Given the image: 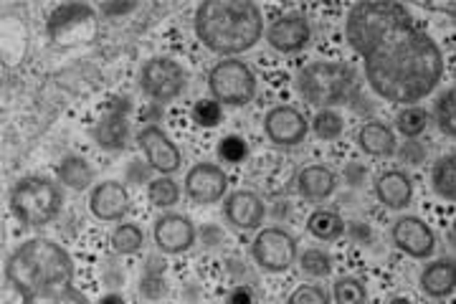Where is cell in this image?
Instances as JSON below:
<instances>
[{
  "mask_svg": "<svg viewBox=\"0 0 456 304\" xmlns=\"http://www.w3.org/2000/svg\"><path fill=\"white\" fill-rule=\"evenodd\" d=\"M345 38L362 62V74L375 96L411 107L436 92L444 79V53L416 26L401 3L365 0L345 18Z\"/></svg>",
  "mask_w": 456,
  "mask_h": 304,
  "instance_id": "obj_1",
  "label": "cell"
},
{
  "mask_svg": "<svg viewBox=\"0 0 456 304\" xmlns=\"http://www.w3.org/2000/svg\"><path fill=\"white\" fill-rule=\"evenodd\" d=\"M193 26L198 41L224 59L251 51L266 31L261 8L251 0H203L196 8Z\"/></svg>",
  "mask_w": 456,
  "mask_h": 304,
  "instance_id": "obj_2",
  "label": "cell"
},
{
  "mask_svg": "<svg viewBox=\"0 0 456 304\" xmlns=\"http://www.w3.org/2000/svg\"><path fill=\"white\" fill-rule=\"evenodd\" d=\"M5 279L20 297L66 287L74 279V259L56 241L26 239L5 259Z\"/></svg>",
  "mask_w": 456,
  "mask_h": 304,
  "instance_id": "obj_3",
  "label": "cell"
},
{
  "mask_svg": "<svg viewBox=\"0 0 456 304\" xmlns=\"http://www.w3.org/2000/svg\"><path fill=\"white\" fill-rule=\"evenodd\" d=\"M297 92L314 110H338L358 94L355 71L345 62H312L297 74Z\"/></svg>",
  "mask_w": 456,
  "mask_h": 304,
  "instance_id": "obj_4",
  "label": "cell"
},
{
  "mask_svg": "<svg viewBox=\"0 0 456 304\" xmlns=\"http://www.w3.org/2000/svg\"><path fill=\"white\" fill-rule=\"evenodd\" d=\"M11 213L26 228H44L59 218L64 209V188L53 177L31 173L18 177L11 188Z\"/></svg>",
  "mask_w": 456,
  "mask_h": 304,
  "instance_id": "obj_5",
  "label": "cell"
},
{
  "mask_svg": "<svg viewBox=\"0 0 456 304\" xmlns=\"http://www.w3.org/2000/svg\"><path fill=\"white\" fill-rule=\"evenodd\" d=\"M208 92L226 107H246L256 94V74L241 59H224L208 71Z\"/></svg>",
  "mask_w": 456,
  "mask_h": 304,
  "instance_id": "obj_6",
  "label": "cell"
},
{
  "mask_svg": "<svg viewBox=\"0 0 456 304\" xmlns=\"http://www.w3.org/2000/svg\"><path fill=\"white\" fill-rule=\"evenodd\" d=\"M251 259L261 272H289L299 259V241L284 226H266L251 241Z\"/></svg>",
  "mask_w": 456,
  "mask_h": 304,
  "instance_id": "obj_7",
  "label": "cell"
},
{
  "mask_svg": "<svg viewBox=\"0 0 456 304\" xmlns=\"http://www.w3.org/2000/svg\"><path fill=\"white\" fill-rule=\"evenodd\" d=\"M140 89L142 94L155 102V104H167L175 102L185 86H188V74L185 69L175 62L173 56H152L145 64L140 66Z\"/></svg>",
  "mask_w": 456,
  "mask_h": 304,
  "instance_id": "obj_8",
  "label": "cell"
},
{
  "mask_svg": "<svg viewBox=\"0 0 456 304\" xmlns=\"http://www.w3.org/2000/svg\"><path fill=\"white\" fill-rule=\"evenodd\" d=\"M92 140L104 152H125L130 147V104L125 99H119V96L110 99L104 114L92 127Z\"/></svg>",
  "mask_w": 456,
  "mask_h": 304,
  "instance_id": "obj_9",
  "label": "cell"
},
{
  "mask_svg": "<svg viewBox=\"0 0 456 304\" xmlns=\"http://www.w3.org/2000/svg\"><path fill=\"white\" fill-rule=\"evenodd\" d=\"M134 143L142 150L147 165L158 173V176H175L183 168V152L173 143V137L165 132L160 125H145L134 135Z\"/></svg>",
  "mask_w": 456,
  "mask_h": 304,
  "instance_id": "obj_10",
  "label": "cell"
},
{
  "mask_svg": "<svg viewBox=\"0 0 456 304\" xmlns=\"http://www.w3.org/2000/svg\"><path fill=\"white\" fill-rule=\"evenodd\" d=\"M264 135L281 150H292L310 135V119L292 104H277L264 114Z\"/></svg>",
  "mask_w": 456,
  "mask_h": 304,
  "instance_id": "obj_11",
  "label": "cell"
},
{
  "mask_svg": "<svg viewBox=\"0 0 456 304\" xmlns=\"http://www.w3.org/2000/svg\"><path fill=\"white\" fill-rule=\"evenodd\" d=\"M183 191L193 206H213L228 195V176L216 162H196L185 173Z\"/></svg>",
  "mask_w": 456,
  "mask_h": 304,
  "instance_id": "obj_12",
  "label": "cell"
},
{
  "mask_svg": "<svg viewBox=\"0 0 456 304\" xmlns=\"http://www.w3.org/2000/svg\"><path fill=\"white\" fill-rule=\"evenodd\" d=\"M391 241L406 257L428 261L436 254V234L419 216H401L391 226Z\"/></svg>",
  "mask_w": 456,
  "mask_h": 304,
  "instance_id": "obj_13",
  "label": "cell"
},
{
  "mask_svg": "<svg viewBox=\"0 0 456 304\" xmlns=\"http://www.w3.org/2000/svg\"><path fill=\"white\" fill-rule=\"evenodd\" d=\"M152 241L163 254L178 257L196 246L198 228L188 216L175 213V210H165L163 216H158L152 224Z\"/></svg>",
  "mask_w": 456,
  "mask_h": 304,
  "instance_id": "obj_14",
  "label": "cell"
},
{
  "mask_svg": "<svg viewBox=\"0 0 456 304\" xmlns=\"http://www.w3.org/2000/svg\"><path fill=\"white\" fill-rule=\"evenodd\" d=\"M266 44L279 51V53H299L310 46L312 41V23L302 13H281L277 16L264 31Z\"/></svg>",
  "mask_w": 456,
  "mask_h": 304,
  "instance_id": "obj_15",
  "label": "cell"
},
{
  "mask_svg": "<svg viewBox=\"0 0 456 304\" xmlns=\"http://www.w3.org/2000/svg\"><path fill=\"white\" fill-rule=\"evenodd\" d=\"M89 210L92 216L104 224H122L132 210L130 191L125 183L102 180L89 193Z\"/></svg>",
  "mask_w": 456,
  "mask_h": 304,
  "instance_id": "obj_16",
  "label": "cell"
},
{
  "mask_svg": "<svg viewBox=\"0 0 456 304\" xmlns=\"http://www.w3.org/2000/svg\"><path fill=\"white\" fill-rule=\"evenodd\" d=\"M224 218L239 231H261V224L266 218V203L259 193L233 191L224 198Z\"/></svg>",
  "mask_w": 456,
  "mask_h": 304,
  "instance_id": "obj_17",
  "label": "cell"
},
{
  "mask_svg": "<svg viewBox=\"0 0 456 304\" xmlns=\"http://www.w3.org/2000/svg\"><path fill=\"white\" fill-rule=\"evenodd\" d=\"M373 193L383 209L406 210L413 203V180L403 170H386L375 177Z\"/></svg>",
  "mask_w": 456,
  "mask_h": 304,
  "instance_id": "obj_18",
  "label": "cell"
},
{
  "mask_svg": "<svg viewBox=\"0 0 456 304\" xmlns=\"http://www.w3.org/2000/svg\"><path fill=\"white\" fill-rule=\"evenodd\" d=\"M419 287L428 300H446L456 292V257L431 259L419 274Z\"/></svg>",
  "mask_w": 456,
  "mask_h": 304,
  "instance_id": "obj_19",
  "label": "cell"
},
{
  "mask_svg": "<svg viewBox=\"0 0 456 304\" xmlns=\"http://www.w3.org/2000/svg\"><path fill=\"white\" fill-rule=\"evenodd\" d=\"M340 185V176L327 165H307L297 176V193L307 203H325Z\"/></svg>",
  "mask_w": 456,
  "mask_h": 304,
  "instance_id": "obj_20",
  "label": "cell"
},
{
  "mask_svg": "<svg viewBox=\"0 0 456 304\" xmlns=\"http://www.w3.org/2000/svg\"><path fill=\"white\" fill-rule=\"evenodd\" d=\"M358 147L368 158H393L398 150L395 129L380 119H368L358 129Z\"/></svg>",
  "mask_w": 456,
  "mask_h": 304,
  "instance_id": "obj_21",
  "label": "cell"
},
{
  "mask_svg": "<svg viewBox=\"0 0 456 304\" xmlns=\"http://www.w3.org/2000/svg\"><path fill=\"white\" fill-rule=\"evenodd\" d=\"M56 177H59V183L64 188H69V191L82 193L86 188H92V183H94V168L82 155L69 152L56 165Z\"/></svg>",
  "mask_w": 456,
  "mask_h": 304,
  "instance_id": "obj_22",
  "label": "cell"
},
{
  "mask_svg": "<svg viewBox=\"0 0 456 304\" xmlns=\"http://www.w3.org/2000/svg\"><path fill=\"white\" fill-rule=\"evenodd\" d=\"M89 21H94V8L84 5V3H71V5H59L51 13L46 29H49L51 38H64L71 29L86 26Z\"/></svg>",
  "mask_w": 456,
  "mask_h": 304,
  "instance_id": "obj_23",
  "label": "cell"
},
{
  "mask_svg": "<svg viewBox=\"0 0 456 304\" xmlns=\"http://www.w3.org/2000/svg\"><path fill=\"white\" fill-rule=\"evenodd\" d=\"M307 231L317 241H338L347 231V221L335 209H314L307 218Z\"/></svg>",
  "mask_w": 456,
  "mask_h": 304,
  "instance_id": "obj_24",
  "label": "cell"
},
{
  "mask_svg": "<svg viewBox=\"0 0 456 304\" xmlns=\"http://www.w3.org/2000/svg\"><path fill=\"white\" fill-rule=\"evenodd\" d=\"M431 191L446 203H456V152H449L431 165Z\"/></svg>",
  "mask_w": 456,
  "mask_h": 304,
  "instance_id": "obj_25",
  "label": "cell"
},
{
  "mask_svg": "<svg viewBox=\"0 0 456 304\" xmlns=\"http://www.w3.org/2000/svg\"><path fill=\"white\" fill-rule=\"evenodd\" d=\"M428 125H431V112L421 104L401 107V112L395 114V132L403 135L406 140H419Z\"/></svg>",
  "mask_w": 456,
  "mask_h": 304,
  "instance_id": "obj_26",
  "label": "cell"
},
{
  "mask_svg": "<svg viewBox=\"0 0 456 304\" xmlns=\"http://www.w3.org/2000/svg\"><path fill=\"white\" fill-rule=\"evenodd\" d=\"M110 243H112L114 254H119V257H132V254H140V251H142V246H145V234H142V228L137 224L122 221V224H117L112 228Z\"/></svg>",
  "mask_w": 456,
  "mask_h": 304,
  "instance_id": "obj_27",
  "label": "cell"
},
{
  "mask_svg": "<svg viewBox=\"0 0 456 304\" xmlns=\"http://www.w3.org/2000/svg\"><path fill=\"white\" fill-rule=\"evenodd\" d=\"M180 195H183V188H180V183L173 176L152 177V183L147 185V201H150L155 209H175Z\"/></svg>",
  "mask_w": 456,
  "mask_h": 304,
  "instance_id": "obj_28",
  "label": "cell"
},
{
  "mask_svg": "<svg viewBox=\"0 0 456 304\" xmlns=\"http://www.w3.org/2000/svg\"><path fill=\"white\" fill-rule=\"evenodd\" d=\"M297 267H299V272L305 274L307 279H312V282H320V279H327V276L332 274L335 261H332V257L327 254L325 249H317V246H312V249L299 251Z\"/></svg>",
  "mask_w": 456,
  "mask_h": 304,
  "instance_id": "obj_29",
  "label": "cell"
},
{
  "mask_svg": "<svg viewBox=\"0 0 456 304\" xmlns=\"http://www.w3.org/2000/svg\"><path fill=\"white\" fill-rule=\"evenodd\" d=\"M431 119L436 122V127L446 135L456 140V86L441 92L434 102V110H431Z\"/></svg>",
  "mask_w": 456,
  "mask_h": 304,
  "instance_id": "obj_30",
  "label": "cell"
},
{
  "mask_svg": "<svg viewBox=\"0 0 456 304\" xmlns=\"http://www.w3.org/2000/svg\"><path fill=\"white\" fill-rule=\"evenodd\" d=\"M165 267L163 261H158V267H152V261L147 259V267H145V274L140 276V297L145 300V302H152L158 304L160 300L167 297V279H165Z\"/></svg>",
  "mask_w": 456,
  "mask_h": 304,
  "instance_id": "obj_31",
  "label": "cell"
},
{
  "mask_svg": "<svg viewBox=\"0 0 456 304\" xmlns=\"http://www.w3.org/2000/svg\"><path fill=\"white\" fill-rule=\"evenodd\" d=\"M332 300L335 304H368V287L360 276L345 274L332 284Z\"/></svg>",
  "mask_w": 456,
  "mask_h": 304,
  "instance_id": "obj_32",
  "label": "cell"
},
{
  "mask_svg": "<svg viewBox=\"0 0 456 304\" xmlns=\"http://www.w3.org/2000/svg\"><path fill=\"white\" fill-rule=\"evenodd\" d=\"M310 129L314 132L317 140L332 143L345 132V117L338 110H317L314 117H312Z\"/></svg>",
  "mask_w": 456,
  "mask_h": 304,
  "instance_id": "obj_33",
  "label": "cell"
},
{
  "mask_svg": "<svg viewBox=\"0 0 456 304\" xmlns=\"http://www.w3.org/2000/svg\"><path fill=\"white\" fill-rule=\"evenodd\" d=\"M23 304H92L86 300V294L79 292L77 287L66 284V287L49 289V292H41V294H31V297H23Z\"/></svg>",
  "mask_w": 456,
  "mask_h": 304,
  "instance_id": "obj_34",
  "label": "cell"
},
{
  "mask_svg": "<svg viewBox=\"0 0 456 304\" xmlns=\"http://www.w3.org/2000/svg\"><path fill=\"white\" fill-rule=\"evenodd\" d=\"M224 104H218L213 96H206V99H198L196 104H193V122H196L198 127H218L221 125V117H224V110H221Z\"/></svg>",
  "mask_w": 456,
  "mask_h": 304,
  "instance_id": "obj_35",
  "label": "cell"
},
{
  "mask_svg": "<svg viewBox=\"0 0 456 304\" xmlns=\"http://www.w3.org/2000/svg\"><path fill=\"white\" fill-rule=\"evenodd\" d=\"M218 158L224 162H231V165H239V162H244L248 158V144L239 135H226L218 143Z\"/></svg>",
  "mask_w": 456,
  "mask_h": 304,
  "instance_id": "obj_36",
  "label": "cell"
},
{
  "mask_svg": "<svg viewBox=\"0 0 456 304\" xmlns=\"http://www.w3.org/2000/svg\"><path fill=\"white\" fill-rule=\"evenodd\" d=\"M287 304H332V297L327 294L322 284H299L292 294L287 297Z\"/></svg>",
  "mask_w": 456,
  "mask_h": 304,
  "instance_id": "obj_37",
  "label": "cell"
},
{
  "mask_svg": "<svg viewBox=\"0 0 456 304\" xmlns=\"http://www.w3.org/2000/svg\"><path fill=\"white\" fill-rule=\"evenodd\" d=\"M102 282H104V287L110 289V292H117L119 287H125L127 272H125V267H122L119 259L107 257L102 261Z\"/></svg>",
  "mask_w": 456,
  "mask_h": 304,
  "instance_id": "obj_38",
  "label": "cell"
},
{
  "mask_svg": "<svg viewBox=\"0 0 456 304\" xmlns=\"http://www.w3.org/2000/svg\"><path fill=\"white\" fill-rule=\"evenodd\" d=\"M395 158L403 165H421L426 162V147L419 140H403L395 150Z\"/></svg>",
  "mask_w": 456,
  "mask_h": 304,
  "instance_id": "obj_39",
  "label": "cell"
},
{
  "mask_svg": "<svg viewBox=\"0 0 456 304\" xmlns=\"http://www.w3.org/2000/svg\"><path fill=\"white\" fill-rule=\"evenodd\" d=\"M368 177H370V170H368V165L365 162H347L345 168H342V183H347L350 188H362L365 183H368Z\"/></svg>",
  "mask_w": 456,
  "mask_h": 304,
  "instance_id": "obj_40",
  "label": "cell"
},
{
  "mask_svg": "<svg viewBox=\"0 0 456 304\" xmlns=\"http://www.w3.org/2000/svg\"><path fill=\"white\" fill-rule=\"evenodd\" d=\"M152 168L147 165V160H137V158H132V162L127 165V170H125V177H127V183L130 185H142V183H152Z\"/></svg>",
  "mask_w": 456,
  "mask_h": 304,
  "instance_id": "obj_41",
  "label": "cell"
},
{
  "mask_svg": "<svg viewBox=\"0 0 456 304\" xmlns=\"http://www.w3.org/2000/svg\"><path fill=\"white\" fill-rule=\"evenodd\" d=\"M345 234H350L353 243H358V246H370L375 239L373 228L365 224V221H353V224H347V231H345Z\"/></svg>",
  "mask_w": 456,
  "mask_h": 304,
  "instance_id": "obj_42",
  "label": "cell"
},
{
  "mask_svg": "<svg viewBox=\"0 0 456 304\" xmlns=\"http://www.w3.org/2000/svg\"><path fill=\"white\" fill-rule=\"evenodd\" d=\"M256 302V297H254V292L246 287V284H239V287H233L228 292L226 304H254Z\"/></svg>",
  "mask_w": 456,
  "mask_h": 304,
  "instance_id": "obj_43",
  "label": "cell"
},
{
  "mask_svg": "<svg viewBox=\"0 0 456 304\" xmlns=\"http://www.w3.org/2000/svg\"><path fill=\"white\" fill-rule=\"evenodd\" d=\"M137 8V3H132V0H125V3H104V5H99V11L104 13V16H125V13H132Z\"/></svg>",
  "mask_w": 456,
  "mask_h": 304,
  "instance_id": "obj_44",
  "label": "cell"
},
{
  "mask_svg": "<svg viewBox=\"0 0 456 304\" xmlns=\"http://www.w3.org/2000/svg\"><path fill=\"white\" fill-rule=\"evenodd\" d=\"M99 304H125V300H122V297H119L117 292H107V294H104V297L99 300Z\"/></svg>",
  "mask_w": 456,
  "mask_h": 304,
  "instance_id": "obj_45",
  "label": "cell"
},
{
  "mask_svg": "<svg viewBox=\"0 0 456 304\" xmlns=\"http://www.w3.org/2000/svg\"><path fill=\"white\" fill-rule=\"evenodd\" d=\"M388 304H413V302H411L408 297H391V300H388Z\"/></svg>",
  "mask_w": 456,
  "mask_h": 304,
  "instance_id": "obj_46",
  "label": "cell"
}]
</instances>
